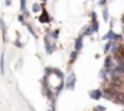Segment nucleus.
<instances>
[{
	"mask_svg": "<svg viewBox=\"0 0 124 111\" xmlns=\"http://www.w3.org/2000/svg\"><path fill=\"white\" fill-rule=\"evenodd\" d=\"M75 81H77L75 75L71 74L69 78H68V81H66V88H68V89H74V87H75Z\"/></svg>",
	"mask_w": 124,
	"mask_h": 111,
	"instance_id": "f257e3e1",
	"label": "nucleus"
},
{
	"mask_svg": "<svg viewBox=\"0 0 124 111\" xmlns=\"http://www.w3.org/2000/svg\"><path fill=\"white\" fill-rule=\"evenodd\" d=\"M102 95H104V94H102L101 89H93V91H90V97H91L93 100H100Z\"/></svg>",
	"mask_w": 124,
	"mask_h": 111,
	"instance_id": "f03ea898",
	"label": "nucleus"
},
{
	"mask_svg": "<svg viewBox=\"0 0 124 111\" xmlns=\"http://www.w3.org/2000/svg\"><path fill=\"white\" fill-rule=\"evenodd\" d=\"M38 19H39V22H42V23H48V22H51V17L48 16V13H46V10H45V9H43L42 15H40Z\"/></svg>",
	"mask_w": 124,
	"mask_h": 111,
	"instance_id": "7ed1b4c3",
	"label": "nucleus"
},
{
	"mask_svg": "<svg viewBox=\"0 0 124 111\" xmlns=\"http://www.w3.org/2000/svg\"><path fill=\"white\" fill-rule=\"evenodd\" d=\"M81 48H82V38H78L75 40V51L78 52V51H81Z\"/></svg>",
	"mask_w": 124,
	"mask_h": 111,
	"instance_id": "20e7f679",
	"label": "nucleus"
},
{
	"mask_svg": "<svg viewBox=\"0 0 124 111\" xmlns=\"http://www.w3.org/2000/svg\"><path fill=\"white\" fill-rule=\"evenodd\" d=\"M39 9H40V6H39V4H33V7H32V10H33L35 13H38V12H39Z\"/></svg>",
	"mask_w": 124,
	"mask_h": 111,
	"instance_id": "39448f33",
	"label": "nucleus"
},
{
	"mask_svg": "<svg viewBox=\"0 0 124 111\" xmlns=\"http://www.w3.org/2000/svg\"><path fill=\"white\" fill-rule=\"evenodd\" d=\"M77 55H78V52H77V51H74V52H72V55H71V62H74V61H75Z\"/></svg>",
	"mask_w": 124,
	"mask_h": 111,
	"instance_id": "423d86ee",
	"label": "nucleus"
},
{
	"mask_svg": "<svg viewBox=\"0 0 124 111\" xmlns=\"http://www.w3.org/2000/svg\"><path fill=\"white\" fill-rule=\"evenodd\" d=\"M0 72L3 74V56H0Z\"/></svg>",
	"mask_w": 124,
	"mask_h": 111,
	"instance_id": "0eeeda50",
	"label": "nucleus"
},
{
	"mask_svg": "<svg viewBox=\"0 0 124 111\" xmlns=\"http://www.w3.org/2000/svg\"><path fill=\"white\" fill-rule=\"evenodd\" d=\"M104 19L108 20V12H107V9H104Z\"/></svg>",
	"mask_w": 124,
	"mask_h": 111,
	"instance_id": "6e6552de",
	"label": "nucleus"
},
{
	"mask_svg": "<svg viewBox=\"0 0 124 111\" xmlns=\"http://www.w3.org/2000/svg\"><path fill=\"white\" fill-rule=\"evenodd\" d=\"M58 33H59V30H55V32L52 33V38H54V39H56V38H58Z\"/></svg>",
	"mask_w": 124,
	"mask_h": 111,
	"instance_id": "1a4fd4ad",
	"label": "nucleus"
},
{
	"mask_svg": "<svg viewBox=\"0 0 124 111\" xmlns=\"http://www.w3.org/2000/svg\"><path fill=\"white\" fill-rule=\"evenodd\" d=\"M95 110H97V111H104V110H105V108H104V107H102V105H98V107H97V108H95Z\"/></svg>",
	"mask_w": 124,
	"mask_h": 111,
	"instance_id": "9d476101",
	"label": "nucleus"
},
{
	"mask_svg": "<svg viewBox=\"0 0 124 111\" xmlns=\"http://www.w3.org/2000/svg\"><path fill=\"white\" fill-rule=\"evenodd\" d=\"M105 3H107V0H100V4H101V6H104Z\"/></svg>",
	"mask_w": 124,
	"mask_h": 111,
	"instance_id": "9b49d317",
	"label": "nucleus"
},
{
	"mask_svg": "<svg viewBox=\"0 0 124 111\" xmlns=\"http://www.w3.org/2000/svg\"><path fill=\"white\" fill-rule=\"evenodd\" d=\"M15 45H16V46H19V48H20V46H22V43H20V42H17V40H16V42H15Z\"/></svg>",
	"mask_w": 124,
	"mask_h": 111,
	"instance_id": "f8f14e48",
	"label": "nucleus"
},
{
	"mask_svg": "<svg viewBox=\"0 0 124 111\" xmlns=\"http://www.w3.org/2000/svg\"><path fill=\"white\" fill-rule=\"evenodd\" d=\"M6 4H7V6H10V4H12V0H6Z\"/></svg>",
	"mask_w": 124,
	"mask_h": 111,
	"instance_id": "ddd939ff",
	"label": "nucleus"
},
{
	"mask_svg": "<svg viewBox=\"0 0 124 111\" xmlns=\"http://www.w3.org/2000/svg\"><path fill=\"white\" fill-rule=\"evenodd\" d=\"M40 1H42V3H45V1H46V0H40Z\"/></svg>",
	"mask_w": 124,
	"mask_h": 111,
	"instance_id": "4468645a",
	"label": "nucleus"
}]
</instances>
